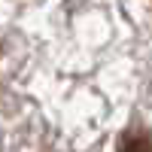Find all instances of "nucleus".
Instances as JSON below:
<instances>
[{
	"label": "nucleus",
	"mask_w": 152,
	"mask_h": 152,
	"mask_svg": "<svg viewBox=\"0 0 152 152\" xmlns=\"http://www.w3.org/2000/svg\"><path fill=\"white\" fill-rule=\"evenodd\" d=\"M119 152H152V137L143 131H125L119 137Z\"/></svg>",
	"instance_id": "f257e3e1"
}]
</instances>
